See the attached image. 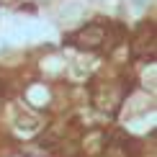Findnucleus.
Segmentation results:
<instances>
[{"label":"nucleus","mask_w":157,"mask_h":157,"mask_svg":"<svg viewBox=\"0 0 157 157\" xmlns=\"http://www.w3.org/2000/svg\"><path fill=\"white\" fill-rule=\"evenodd\" d=\"M132 57L155 62V26L152 23H142L136 29V34L132 39Z\"/></svg>","instance_id":"f257e3e1"},{"label":"nucleus","mask_w":157,"mask_h":157,"mask_svg":"<svg viewBox=\"0 0 157 157\" xmlns=\"http://www.w3.org/2000/svg\"><path fill=\"white\" fill-rule=\"evenodd\" d=\"M67 41H72L77 49H98L106 41V29L98 26V23H90V26H85V29H80L77 34H72Z\"/></svg>","instance_id":"f03ea898"},{"label":"nucleus","mask_w":157,"mask_h":157,"mask_svg":"<svg viewBox=\"0 0 157 157\" xmlns=\"http://www.w3.org/2000/svg\"><path fill=\"white\" fill-rule=\"evenodd\" d=\"M80 144H82V152L88 157H98V155L106 152V147L111 144V136H108L106 129H90V132L82 136Z\"/></svg>","instance_id":"7ed1b4c3"},{"label":"nucleus","mask_w":157,"mask_h":157,"mask_svg":"<svg viewBox=\"0 0 157 157\" xmlns=\"http://www.w3.org/2000/svg\"><path fill=\"white\" fill-rule=\"evenodd\" d=\"M0 90H3V88H0Z\"/></svg>","instance_id":"20e7f679"}]
</instances>
